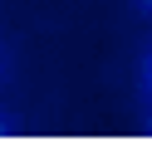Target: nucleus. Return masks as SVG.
<instances>
[{
    "label": "nucleus",
    "instance_id": "2",
    "mask_svg": "<svg viewBox=\"0 0 152 152\" xmlns=\"http://www.w3.org/2000/svg\"><path fill=\"white\" fill-rule=\"evenodd\" d=\"M10 137H15V118L0 108V142H10Z\"/></svg>",
    "mask_w": 152,
    "mask_h": 152
},
{
    "label": "nucleus",
    "instance_id": "5",
    "mask_svg": "<svg viewBox=\"0 0 152 152\" xmlns=\"http://www.w3.org/2000/svg\"><path fill=\"white\" fill-rule=\"evenodd\" d=\"M0 79H5V44H0Z\"/></svg>",
    "mask_w": 152,
    "mask_h": 152
},
{
    "label": "nucleus",
    "instance_id": "1",
    "mask_svg": "<svg viewBox=\"0 0 152 152\" xmlns=\"http://www.w3.org/2000/svg\"><path fill=\"white\" fill-rule=\"evenodd\" d=\"M137 83H142V98L152 103V44L142 49V64H137Z\"/></svg>",
    "mask_w": 152,
    "mask_h": 152
},
{
    "label": "nucleus",
    "instance_id": "4",
    "mask_svg": "<svg viewBox=\"0 0 152 152\" xmlns=\"http://www.w3.org/2000/svg\"><path fill=\"white\" fill-rule=\"evenodd\" d=\"M142 132H147V137H152V108H147V123H142Z\"/></svg>",
    "mask_w": 152,
    "mask_h": 152
},
{
    "label": "nucleus",
    "instance_id": "3",
    "mask_svg": "<svg viewBox=\"0 0 152 152\" xmlns=\"http://www.w3.org/2000/svg\"><path fill=\"white\" fill-rule=\"evenodd\" d=\"M132 5H137V10H142V15L152 20V0H132Z\"/></svg>",
    "mask_w": 152,
    "mask_h": 152
}]
</instances>
